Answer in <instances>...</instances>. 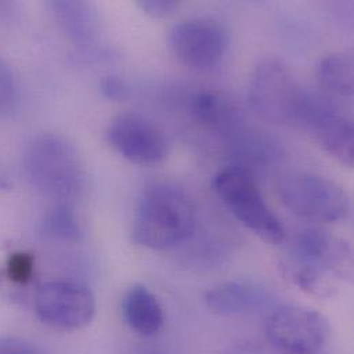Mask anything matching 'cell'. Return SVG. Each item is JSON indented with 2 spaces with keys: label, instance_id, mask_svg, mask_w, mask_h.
Instances as JSON below:
<instances>
[{
  "label": "cell",
  "instance_id": "obj_1",
  "mask_svg": "<svg viewBox=\"0 0 354 354\" xmlns=\"http://www.w3.org/2000/svg\"><path fill=\"white\" fill-rule=\"evenodd\" d=\"M194 227L196 207L189 194L173 183H155L140 200L133 240L151 250H167L187 240Z\"/></svg>",
  "mask_w": 354,
  "mask_h": 354
},
{
  "label": "cell",
  "instance_id": "obj_2",
  "mask_svg": "<svg viewBox=\"0 0 354 354\" xmlns=\"http://www.w3.org/2000/svg\"><path fill=\"white\" fill-rule=\"evenodd\" d=\"M24 169L29 182L59 203L79 196L84 187V167L76 148L57 134H41L25 149Z\"/></svg>",
  "mask_w": 354,
  "mask_h": 354
},
{
  "label": "cell",
  "instance_id": "obj_3",
  "mask_svg": "<svg viewBox=\"0 0 354 354\" xmlns=\"http://www.w3.org/2000/svg\"><path fill=\"white\" fill-rule=\"evenodd\" d=\"M214 186L229 212L261 240L280 244L286 230L265 201L254 176L243 167H226L214 178Z\"/></svg>",
  "mask_w": 354,
  "mask_h": 354
},
{
  "label": "cell",
  "instance_id": "obj_4",
  "mask_svg": "<svg viewBox=\"0 0 354 354\" xmlns=\"http://www.w3.org/2000/svg\"><path fill=\"white\" fill-rule=\"evenodd\" d=\"M281 203L297 216L316 223H335L351 214V198L328 178L294 171L277 180Z\"/></svg>",
  "mask_w": 354,
  "mask_h": 354
},
{
  "label": "cell",
  "instance_id": "obj_5",
  "mask_svg": "<svg viewBox=\"0 0 354 354\" xmlns=\"http://www.w3.org/2000/svg\"><path fill=\"white\" fill-rule=\"evenodd\" d=\"M299 124L331 158L346 167L354 163L353 122L328 97L304 88L297 111Z\"/></svg>",
  "mask_w": 354,
  "mask_h": 354
},
{
  "label": "cell",
  "instance_id": "obj_6",
  "mask_svg": "<svg viewBox=\"0 0 354 354\" xmlns=\"http://www.w3.org/2000/svg\"><path fill=\"white\" fill-rule=\"evenodd\" d=\"M270 344L287 354H317L331 337L328 320L315 309L286 305L274 309L266 320Z\"/></svg>",
  "mask_w": 354,
  "mask_h": 354
},
{
  "label": "cell",
  "instance_id": "obj_7",
  "mask_svg": "<svg viewBox=\"0 0 354 354\" xmlns=\"http://www.w3.org/2000/svg\"><path fill=\"white\" fill-rule=\"evenodd\" d=\"M304 88L277 62L261 64L251 79L250 104L263 119L276 124L295 123Z\"/></svg>",
  "mask_w": 354,
  "mask_h": 354
},
{
  "label": "cell",
  "instance_id": "obj_8",
  "mask_svg": "<svg viewBox=\"0 0 354 354\" xmlns=\"http://www.w3.org/2000/svg\"><path fill=\"white\" fill-rule=\"evenodd\" d=\"M95 297L83 284L75 281H50L39 287L35 295L37 317L47 326L64 331L87 327L95 316Z\"/></svg>",
  "mask_w": 354,
  "mask_h": 354
},
{
  "label": "cell",
  "instance_id": "obj_9",
  "mask_svg": "<svg viewBox=\"0 0 354 354\" xmlns=\"http://www.w3.org/2000/svg\"><path fill=\"white\" fill-rule=\"evenodd\" d=\"M287 263L320 270L335 280L353 277V251L348 243L319 227H305L294 234L288 247Z\"/></svg>",
  "mask_w": 354,
  "mask_h": 354
},
{
  "label": "cell",
  "instance_id": "obj_10",
  "mask_svg": "<svg viewBox=\"0 0 354 354\" xmlns=\"http://www.w3.org/2000/svg\"><path fill=\"white\" fill-rule=\"evenodd\" d=\"M169 43L180 64L207 71L222 61L229 36L225 26L212 18H192L180 21L171 29Z\"/></svg>",
  "mask_w": 354,
  "mask_h": 354
},
{
  "label": "cell",
  "instance_id": "obj_11",
  "mask_svg": "<svg viewBox=\"0 0 354 354\" xmlns=\"http://www.w3.org/2000/svg\"><path fill=\"white\" fill-rule=\"evenodd\" d=\"M112 148L131 163L152 166L169 155V141L165 131L151 119L136 112L116 116L106 130Z\"/></svg>",
  "mask_w": 354,
  "mask_h": 354
},
{
  "label": "cell",
  "instance_id": "obj_12",
  "mask_svg": "<svg viewBox=\"0 0 354 354\" xmlns=\"http://www.w3.org/2000/svg\"><path fill=\"white\" fill-rule=\"evenodd\" d=\"M204 301L207 308L218 316L240 317L261 312L272 302V298L261 286L247 281H227L208 290Z\"/></svg>",
  "mask_w": 354,
  "mask_h": 354
},
{
  "label": "cell",
  "instance_id": "obj_13",
  "mask_svg": "<svg viewBox=\"0 0 354 354\" xmlns=\"http://www.w3.org/2000/svg\"><path fill=\"white\" fill-rule=\"evenodd\" d=\"M48 7L62 32L80 47L95 41L100 30L97 11L90 3L73 0L50 1Z\"/></svg>",
  "mask_w": 354,
  "mask_h": 354
},
{
  "label": "cell",
  "instance_id": "obj_14",
  "mask_svg": "<svg viewBox=\"0 0 354 354\" xmlns=\"http://www.w3.org/2000/svg\"><path fill=\"white\" fill-rule=\"evenodd\" d=\"M123 313L127 324L142 337H155L165 327V313L152 291L142 286H133L123 301Z\"/></svg>",
  "mask_w": 354,
  "mask_h": 354
},
{
  "label": "cell",
  "instance_id": "obj_15",
  "mask_svg": "<svg viewBox=\"0 0 354 354\" xmlns=\"http://www.w3.org/2000/svg\"><path fill=\"white\" fill-rule=\"evenodd\" d=\"M317 80L326 91L351 97L354 88L352 54L335 53L324 57L317 66Z\"/></svg>",
  "mask_w": 354,
  "mask_h": 354
},
{
  "label": "cell",
  "instance_id": "obj_16",
  "mask_svg": "<svg viewBox=\"0 0 354 354\" xmlns=\"http://www.w3.org/2000/svg\"><path fill=\"white\" fill-rule=\"evenodd\" d=\"M41 233L58 241H79L83 237V230L76 215L66 203H58L44 215Z\"/></svg>",
  "mask_w": 354,
  "mask_h": 354
},
{
  "label": "cell",
  "instance_id": "obj_17",
  "mask_svg": "<svg viewBox=\"0 0 354 354\" xmlns=\"http://www.w3.org/2000/svg\"><path fill=\"white\" fill-rule=\"evenodd\" d=\"M190 109L193 119L207 127H219L226 122L229 113V109L219 95L211 91H201L196 94Z\"/></svg>",
  "mask_w": 354,
  "mask_h": 354
},
{
  "label": "cell",
  "instance_id": "obj_18",
  "mask_svg": "<svg viewBox=\"0 0 354 354\" xmlns=\"http://www.w3.org/2000/svg\"><path fill=\"white\" fill-rule=\"evenodd\" d=\"M18 102L17 80L10 65L0 55V113L14 111Z\"/></svg>",
  "mask_w": 354,
  "mask_h": 354
},
{
  "label": "cell",
  "instance_id": "obj_19",
  "mask_svg": "<svg viewBox=\"0 0 354 354\" xmlns=\"http://www.w3.org/2000/svg\"><path fill=\"white\" fill-rule=\"evenodd\" d=\"M33 274V258L25 252L12 254L7 262V276L11 281L26 284Z\"/></svg>",
  "mask_w": 354,
  "mask_h": 354
},
{
  "label": "cell",
  "instance_id": "obj_20",
  "mask_svg": "<svg viewBox=\"0 0 354 354\" xmlns=\"http://www.w3.org/2000/svg\"><path fill=\"white\" fill-rule=\"evenodd\" d=\"M101 93L111 101H126L131 95L130 86L124 79L116 75H109L101 82Z\"/></svg>",
  "mask_w": 354,
  "mask_h": 354
},
{
  "label": "cell",
  "instance_id": "obj_21",
  "mask_svg": "<svg viewBox=\"0 0 354 354\" xmlns=\"http://www.w3.org/2000/svg\"><path fill=\"white\" fill-rule=\"evenodd\" d=\"M177 0H140L138 7L153 18H166L178 10Z\"/></svg>",
  "mask_w": 354,
  "mask_h": 354
},
{
  "label": "cell",
  "instance_id": "obj_22",
  "mask_svg": "<svg viewBox=\"0 0 354 354\" xmlns=\"http://www.w3.org/2000/svg\"><path fill=\"white\" fill-rule=\"evenodd\" d=\"M0 354H40L39 351L29 342L14 338L3 337L0 338Z\"/></svg>",
  "mask_w": 354,
  "mask_h": 354
},
{
  "label": "cell",
  "instance_id": "obj_23",
  "mask_svg": "<svg viewBox=\"0 0 354 354\" xmlns=\"http://www.w3.org/2000/svg\"><path fill=\"white\" fill-rule=\"evenodd\" d=\"M8 186V182H7V178L4 177L0 171V187H7Z\"/></svg>",
  "mask_w": 354,
  "mask_h": 354
},
{
  "label": "cell",
  "instance_id": "obj_24",
  "mask_svg": "<svg viewBox=\"0 0 354 354\" xmlns=\"http://www.w3.org/2000/svg\"><path fill=\"white\" fill-rule=\"evenodd\" d=\"M317 354H319V353H317Z\"/></svg>",
  "mask_w": 354,
  "mask_h": 354
}]
</instances>
